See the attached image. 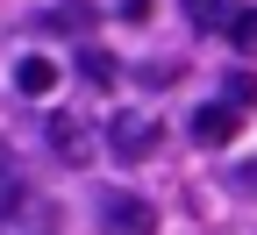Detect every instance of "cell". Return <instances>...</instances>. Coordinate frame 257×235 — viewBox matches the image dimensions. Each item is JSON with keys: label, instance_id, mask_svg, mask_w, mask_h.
<instances>
[{"label": "cell", "instance_id": "obj_1", "mask_svg": "<svg viewBox=\"0 0 257 235\" xmlns=\"http://www.w3.org/2000/svg\"><path fill=\"white\" fill-rule=\"evenodd\" d=\"M93 207H100V228H107V235H157L150 199H136V192H100Z\"/></svg>", "mask_w": 257, "mask_h": 235}, {"label": "cell", "instance_id": "obj_2", "mask_svg": "<svg viewBox=\"0 0 257 235\" xmlns=\"http://www.w3.org/2000/svg\"><path fill=\"white\" fill-rule=\"evenodd\" d=\"M107 143H114V157L136 164V157H150V150H157V121H150V114H114Z\"/></svg>", "mask_w": 257, "mask_h": 235}, {"label": "cell", "instance_id": "obj_3", "mask_svg": "<svg viewBox=\"0 0 257 235\" xmlns=\"http://www.w3.org/2000/svg\"><path fill=\"white\" fill-rule=\"evenodd\" d=\"M50 150H57L64 164H86V157H93V128H86L79 114H50Z\"/></svg>", "mask_w": 257, "mask_h": 235}, {"label": "cell", "instance_id": "obj_4", "mask_svg": "<svg viewBox=\"0 0 257 235\" xmlns=\"http://www.w3.org/2000/svg\"><path fill=\"white\" fill-rule=\"evenodd\" d=\"M236 128H243V114H236V107H221V100H214V107H200V114H193V143L221 150V143L236 136Z\"/></svg>", "mask_w": 257, "mask_h": 235}, {"label": "cell", "instance_id": "obj_5", "mask_svg": "<svg viewBox=\"0 0 257 235\" xmlns=\"http://www.w3.org/2000/svg\"><path fill=\"white\" fill-rule=\"evenodd\" d=\"M93 22H100L93 0H57V8H43V29H57V36H86Z\"/></svg>", "mask_w": 257, "mask_h": 235}, {"label": "cell", "instance_id": "obj_6", "mask_svg": "<svg viewBox=\"0 0 257 235\" xmlns=\"http://www.w3.org/2000/svg\"><path fill=\"white\" fill-rule=\"evenodd\" d=\"M243 15V0H186V22L193 29H229Z\"/></svg>", "mask_w": 257, "mask_h": 235}, {"label": "cell", "instance_id": "obj_7", "mask_svg": "<svg viewBox=\"0 0 257 235\" xmlns=\"http://www.w3.org/2000/svg\"><path fill=\"white\" fill-rule=\"evenodd\" d=\"M15 86H22L29 100H43V93L57 86V64H50V57H22V64H15Z\"/></svg>", "mask_w": 257, "mask_h": 235}, {"label": "cell", "instance_id": "obj_8", "mask_svg": "<svg viewBox=\"0 0 257 235\" xmlns=\"http://www.w3.org/2000/svg\"><path fill=\"white\" fill-rule=\"evenodd\" d=\"M221 107L250 114V107H257V72H229V79H221Z\"/></svg>", "mask_w": 257, "mask_h": 235}, {"label": "cell", "instance_id": "obj_9", "mask_svg": "<svg viewBox=\"0 0 257 235\" xmlns=\"http://www.w3.org/2000/svg\"><path fill=\"white\" fill-rule=\"evenodd\" d=\"M15 199H22V178H15V157L0 150V221L15 214Z\"/></svg>", "mask_w": 257, "mask_h": 235}, {"label": "cell", "instance_id": "obj_10", "mask_svg": "<svg viewBox=\"0 0 257 235\" xmlns=\"http://www.w3.org/2000/svg\"><path fill=\"white\" fill-rule=\"evenodd\" d=\"M79 72H86L93 86H114V57H107V50H79Z\"/></svg>", "mask_w": 257, "mask_h": 235}, {"label": "cell", "instance_id": "obj_11", "mask_svg": "<svg viewBox=\"0 0 257 235\" xmlns=\"http://www.w3.org/2000/svg\"><path fill=\"white\" fill-rule=\"evenodd\" d=\"M229 36H236V43H243V50H257V8H243V15H236V22H229Z\"/></svg>", "mask_w": 257, "mask_h": 235}]
</instances>
